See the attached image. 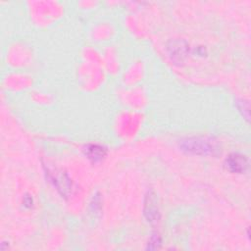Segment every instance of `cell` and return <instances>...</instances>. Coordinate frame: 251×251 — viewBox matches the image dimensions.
Returning a JSON list of instances; mask_svg holds the SVG:
<instances>
[{"label":"cell","instance_id":"6da1fadb","mask_svg":"<svg viewBox=\"0 0 251 251\" xmlns=\"http://www.w3.org/2000/svg\"><path fill=\"white\" fill-rule=\"evenodd\" d=\"M179 147L186 153L195 155L214 154L218 150L216 142L208 137H189L183 139L179 143Z\"/></svg>","mask_w":251,"mask_h":251},{"label":"cell","instance_id":"7a4b0ae2","mask_svg":"<svg viewBox=\"0 0 251 251\" xmlns=\"http://www.w3.org/2000/svg\"><path fill=\"white\" fill-rule=\"evenodd\" d=\"M248 158L240 153H231L224 162L226 169L234 174L244 173L248 169Z\"/></svg>","mask_w":251,"mask_h":251},{"label":"cell","instance_id":"3957f363","mask_svg":"<svg viewBox=\"0 0 251 251\" xmlns=\"http://www.w3.org/2000/svg\"><path fill=\"white\" fill-rule=\"evenodd\" d=\"M172 60L176 63H183L188 53V44L184 40H171L167 45Z\"/></svg>","mask_w":251,"mask_h":251},{"label":"cell","instance_id":"277c9868","mask_svg":"<svg viewBox=\"0 0 251 251\" xmlns=\"http://www.w3.org/2000/svg\"><path fill=\"white\" fill-rule=\"evenodd\" d=\"M144 215L148 222H156L159 219V209L157 204V197L153 191H149L145 197Z\"/></svg>","mask_w":251,"mask_h":251},{"label":"cell","instance_id":"5b68a950","mask_svg":"<svg viewBox=\"0 0 251 251\" xmlns=\"http://www.w3.org/2000/svg\"><path fill=\"white\" fill-rule=\"evenodd\" d=\"M51 179L62 195H68L70 191V178L65 174L62 172L56 175L55 173H51Z\"/></svg>","mask_w":251,"mask_h":251},{"label":"cell","instance_id":"8992f818","mask_svg":"<svg viewBox=\"0 0 251 251\" xmlns=\"http://www.w3.org/2000/svg\"><path fill=\"white\" fill-rule=\"evenodd\" d=\"M84 153L88 159L92 162L101 161L106 155V149L98 144H89L85 146Z\"/></svg>","mask_w":251,"mask_h":251},{"label":"cell","instance_id":"52a82bcc","mask_svg":"<svg viewBox=\"0 0 251 251\" xmlns=\"http://www.w3.org/2000/svg\"><path fill=\"white\" fill-rule=\"evenodd\" d=\"M236 105H237L238 110L241 112L242 116L247 121H249V103L246 100H242L241 99V100H237Z\"/></svg>","mask_w":251,"mask_h":251},{"label":"cell","instance_id":"ba28073f","mask_svg":"<svg viewBox=\"0 0 251 251\" xmlns=\"http://www.w3.org/2000/svg\"><path fill=\"white\" fill-rule=\"evenodd\" d=\"M161 245V238L158 234H153V236L150 238L149 242H148V246H147V249H151V250H154V249H158Z\"/></svg>","mask_w":251,"mask_h":251}]
</instances>
